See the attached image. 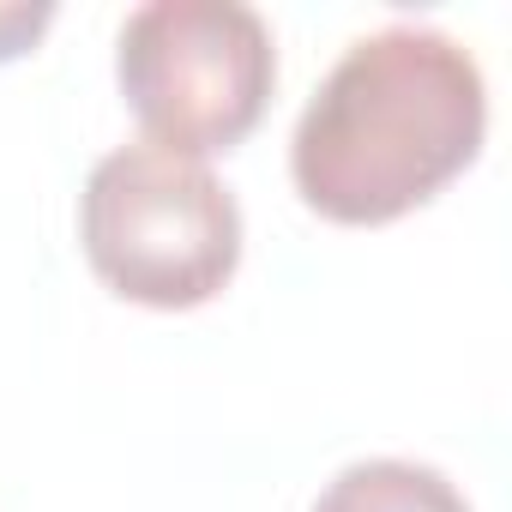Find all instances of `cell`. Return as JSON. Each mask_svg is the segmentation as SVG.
I'll list each match as a JSON object with an SVG mask.
<instances>
[{
	"label": "cell",
	"mask_w": 512,
	"mask_h": 512,
	"mask_svg": "<svg viewBox=\"0 0 512 512\" xmlns=\"http://www.w3.org/2000/svg\"><path fill=\"white\" fill-rule=\"evenodd\" d=\"M49 19H55L49 0H0V61H19L49 31Z\"/></svg>",
	"instance_id": "cell-5"
},
{
	"label": "cell",
	"mask_w": 512,
	"mask_h": 512,
	"mask_svg": "<svg viewBox=\"0 0 512 512\" xmlns=\"http://www.w3.org/2000/svg\"><path fill=\"white\" fill-rule=\"evenodd\" d=\"M115 79L151 145L211 157L260 127L278 49L241 0H145L121 25Z\"/></svg>",
	"instance_id": "cell-3"
},
{
	"label": "cell",
	"mask_w": 512,
	"mask_h": 512,
	"mask_svg": "<svg viewBox=\"0 0 512 512\" xmlns=\"http://www.w3.org/2000/svg\"><path fill=\"white\" fill-rule=\"evenodd\" d=\"M488 133L476 55L434 25L356 37L308 97L290 175L308 211L332 223H392L464 175Z\"/></svg>",
	"instance_id": "cell-1"
},
{
	"label": "cell",
	"mask_w": 512,
	"mask_h": 512,
	"mask_svg": "<svg viewBox=\"0 0 512 512\" xmlns=\"http://www.w3.org/2000/svg\"><path fill=\"white\" fill-rule=\"evenodd\" d=\"M314 512H470V500L434 470V464H410V458H356L344 464Z\"/></svg>",
	"instance_id": "cell-4"
},
{
	"label": "cell",
	"mask_w": 512,
	"mask_h": 512,
	"mask_svg": "<svg viewBox=\"0 0 512 512\" xmlns=\"http://www.w3.org/2000/svg\"><path fill=\"white\" fill-rule=\"evenodd\" d=\"M91 272L139 308H199L241 266V205L205 157L133 139L97 157L79 193Z\"/></svg>",
	"instance_id": "cell-2"
}]
</instances>
